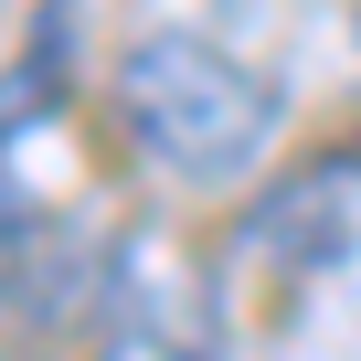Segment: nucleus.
<instances>
[{"mask_svg": "<svg viewBox=\"0 0 361 361\" xmlns=\"http://www.w3.org/2000/svg\"><path fill=\"white\" fill-rule=\"evenodd\" d=\"M117 117L138 138V159L159 180H192V192H213V180H245L266 149H276V85L202 43V32H149L117 54Z\"/></svg>", "mask_w": 361, "mask_h": 361, "instance_id": "nucleus-1", "label": "nucleus"}, {"mask_svg": "<svg viewBox=\"0 0 361 361\" xmlns=\"http://www.w3.org/2000/svg\"><path fill=\"white\" fill-rule=\"evenodd\" d=\"M96 361H224L213 287L180 266L170 245H149V234L106 245V287H96Z\"/></svg>", "mask_w": 361, "mask_h": 361, "instance_id": "nucleus-2", "label": "nucleus"}, {"mask_svg": "<svg viewBox=\"0 0 361 361\" xmlns=\"http://www.w3.org/2000/svg\"><path fill=\"white\" fill-rule=\"evenodd\" d=\"M32 245V213H22V192H11V180H0V276H11V255Z\"/></svg>", "mask_w": 361, "mask_h": 361, "instance_id": "nucleus-3", "label": "nucleus"}]
</instances>
